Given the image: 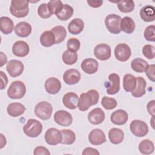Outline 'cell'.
<instances>
[{
  "label": "cell",
  "instance_id": "1",
  "mask_svg": "<svg viewBox=\"0 0 155 155\" xmlns=\"http://www.w3.org/2000/svg\"><path fill=\"white\" fill-rule=\"evenodd\" d=\"M99 94L96 90L91 89L82 93L79 98L78 107L81 111H87L91 105H96L99 101Z\"/></svg>",
  "mask_w": 155,
  "mask_h": 155
},
{
  "label": "cell",
  "instance_id": "2",
  "mask_svg": "<svg viewBox=\"0 0 155 155\" xmlns=\"http://www.w3.org/2000/svg\"><path fill=\"white\" fill-rule=\"evenodd\" d=\"M11 14L18 18H24L28 14V1L22 0H13L10 7Z\"/></svg>",
  "mask_w": 155,
  "mask_h": 155
},
{
  "label": "cell",
  "instance_id": "3",
  "mask_svg": "<svg viewBox=\"0 0 155 155\" xmlns=\"http://www.w3.org/2000/svg\"><path fill=\"white\" fill-rule=\"evenodd\" d=\"M23 131L26 136L30 137H38L42 131V124L36 119H30L24 125Z\"/></svg>",
  "mask_w": 155,
  "mask_h": 155
},
{
  "label": "cell",
  "instance_id": "4",
  "mask_svg": "<svg viewBox=\"0 0 155 155\" xmlns=\"http://www.w3.org/2000/svg\"><path fill=\"white\" fill-rule=\"evenodd\" d=\"M8 96L12 99H21L26 93V87L22 81H13L7 90Z\"/></svg>",
  "mask_w": 155,
  "mask_h": 155
},
{
  "label": "cell",
  "instance_id": "5",
  "mask_svg": "<svg viewBox=\"0 0 155 155\" xmlns=\"http://www.w3.org/2000/svg\"><path fill=\"white\" fill-rule=\"evenodd\" d=\"M53 107L48 102L42 101L36 104L35 107V115L42 120H48L52 114Z\"/></svg>",
  "mask_w": 155,
  "mask_h": 155
},
{
  "label": "cell",
  "instance_id": "6",
  "mask_svg": "<svg viewBox=\"0 0 155 155\" xmlns=\"http://www.w3.org/2000/svg\"><path fill=\"white\" fill-rule=\"evenodd\" d=\"M121 19V17L116 14L108 15L105 19V24L107 29L113 34L120 33V23Z\"/></svg>",
  "mask_w": 155,
  "mask_h": 155
},
{
  "label": "cell",
  "instance_id": "7",
  "mask_svg": "<svg viewBox=\"0 0 155 155\" xmlns=\"http://www.w3.org/2000/svg\"><path fill=\"white\" fill-rule=\"evenodd\" d=\"M131 132L136 137H143L148 133V127L147 123L140 120H133L130 125Z\"/></svg>",
  "mask_w": 155,
  "mask_h": 155
},
{
  "label": "cell",
  "instance_id": "8",
  "mask_svg": "<svg viewBox=\"0 0 155 155\" xmlns=\"http://www.w3.org/2000/svg\"><path fill=\"white\" fill-rule=\"evenodd\" d=\"M131 55V51L130 47L125 44H117L114 48V56L117 60L120 62L128 61Z\"/></svg>",
  "mask_w": 155,
  "mask_h": 155
},
{
  "label": "cell",
  "instance_id": "9",
  "mask_svg": "<svg viewBox=\"0 0 155 155\" xmlns=\"http://www.w3.org/2000/svg\"><path fill=\"white\" fill-rule=\"evenodd\" d=\"M24 66L23 63L19 60L12 59L7 63L6 70L10 76L16 78L20 76L24 71Z\"/></svg>",
  "mask_w": 155,
  "mask_h": 155
},
{
  "label": "cell",
  "instance_id": "10",
  "mask_svg": "<svg viewBox=\"0 0 155 155\" xmlns=\"http://www.w3.org/2000/svg\"><path fill=\"white\" fill-rule=\"evenodd\" d=\"M46 143L50 145H56L61 143L62 136L61 131L55 128L48 129L44 136Z\"/></svg>",
  "mask_w": 155,
  "mask_h": 155
},
{
  "label": "cell",
  "instance_id": "11",
  "mask_svg": "<svg viewBox=\"0 0 155 155\" xmlns=\"http://www.w3.org/2000/svg\"><path fill=\"white\" fill-rule=\"evenodd\" d=\"M109 82H106L105 88L108 94L117 93L120 90V78L116 73H111L108 76Z\"/></svg>",
  "mask_w": 155,
  "mask_h": 155
},
{
  "label": "cell",
  "instance_id": "12",
  "mask_svg": "<svg viewBox=\"0 0 155 155\" xmlns=\"http://www.w3.org/2000/svg\"><path fill=\"white\" fill-rule=\"evenodd\" d=\"M55 122L63 127H68L72 124L73 117L71 114L65 110H58L54 114Z\"/></svg>",
  "mask_w": 155,
  "mask_h": 155
},
{
  "label": "cell",
  "instance_id": "13",
  "mask_svg": "<svg viewBox=\"0 0 155 155\" xmlns=\"http://www.w3.org/2000/svg\"><path fill=\"white\" fill-rule=\"evenodd\" d=\"M111 48L107 44H99L94 48V56L101 60L106 61L111 57Z\"/></svg>",
  "mask_w": 155,
  "mask_h": 155
},
{
  "label": "cell",
  "instance_id": "14",
  "mask_svg": "<svg viewBox=\"0 0 155 155\" xmlns=\"http://www.w3.org/2000/svg\"><path fill=\"white\" fill-rule=\"evenodd\" d=\"M88 140L93 145H100L107 141L105 133L99 128L93 129L90 132Z\"/></svg>",
  "mask_w": 155,
  "mask_h": 155
},
{
  "label": "cell",
  "instance_id": "15",
  "mask_svg": "<svg viewBox=\"0 0 155 155\" xmlns=\"http://www.w3.org/2000/svg\"><path fill=\"white\" fill-rule=\"evenodd\" d=\"M29 45L23 41H18L12 46V52L14 55L18 57L26 56L29 53Z\"/></svg>",
  "mask_w": 155,
  "mask_h": 155
},
{
  "label": "cell",
  "instance_id": "16",
  "mask_svg": "<svg viewBox=\"0 0 155 155\" xmlns=\"http://www.w3.org/2000/svg\"><path fill=\"white\" fill-rule=\"evenodd\" d=\"M63 79L65 84L68 85H74L79 82L81 79V73L76 69H68L64 72Z\"/></svg>",
  "mask_w": 155,
  "mask_h": 155
},
{
  "label": "cell",
  "instance_id": "17",
  "mask_svg": "<svg viewBox=\"0 0 155 155\" xmlns=\"http://www.w3.org/2000/svg\"><path fill=\"white\" fill-rule=\"evenodd\" d=\"M44 87L48 93L55 94L60 91L61 88V82L56 78L51 77L45 81Z\"/></svg>",
  "mask_w": 155,
  "mask_h": 155
},
{
  "label": "cell",
  "instance_id": "18",
  "mask_svg": "<svg viewBox=\"0 0 155 155\" xmlns=\"http://www.w3.org/2000/svg\"><path fill=\"white\" fill-rule=\"evenodd\" d=\"M81 67L85 73L92 74L97 71L99 64L94 59L87 58L82 61L81 64Z\"/></svg>",
  "mask_w": 155,
  "mask_h": 155
},
{
  "label": "cell",
  "instance_id": "19",
  "mask_svg": "<svg viewBox=\"0 0 155 155\" xmlns=\"http://www.w3.org/2000/svg\"><path fill=\"white\" fill-rule=\"evenodd\" d=\"M63 104L65 107L70 110H74L78 107L79 97L73 92H68L64 94L62 98Z\"/></svg>",
  "mask_w": 155,
  "mask_h": 155
},
{
  "label": "cell",
  "instance_id": "20",
  "mask_svg": "<svg viewBox=\"0 0 155 155\" xmlns=\"http://www.w3.org/2000/svg\"><path fill=\"white\" fill-rule=\"evenodd\" d=\"M105 119L104 111L100 108H95L88 114V120L91 124L99 125Z\"/></svg>",
  "mask_w": 155,
  "mask_h": 155
},
{
  "label": "cell",
  "instance_id": "21",
  "mask_svg": "<svg viewBox=\"0 0 155 155\" xmlns=\"http://www.w3.org/2000/svg\"><path fill=\"white\" fill-rule=\"evenodd\" d=\"M128 119V113L125 110L121 109H119L114 111L110 116L111 122L117 125H124L127 122Z\"/></svg>",
  "mask_w": 155,
  "mask_h": 155
},
{
  "label": "cell",
  "instance_id": "22",
  "mask_svg": "<svg viewBox=\"0 0 155 155\" xmlns=\"http://www.w3.org/2000/svg\"><path fill=\"white\" fill-rule=\"evenodd\" d=\"M15 34L21 38H26L28 36L31 32V25L25 21L18 22L15 27Z\"/></svg>",
  "mask_w": 155,
  "mask_h": 155
},
{
  "label": "cell",
  "instance_id": "23",
  "mask_svg": "<svg viewBox=\"0 0 155 155\" xmlns=\"http://www.w3.org/2000/svg\"><path fill=\"white\" fill-rule=\"evenodd\" d=\"M24 105L19 102H13L8 105L7 111L8 115L12 117H18L24 113L25 111Z\"/></svg>",
  "mask_w": 155,
  "mask_h": 155
},
{
  "label": "cell",
  "instance_id": "24",
  "mask_svg": "<svg viewBox=\"0 0 155 155\" xmlns=\"http://www.w3.org/2000/svg\"><path fill=\"white\" fill-rule=\"evenodd\" d=\"M155 8L153 6L147 5L143 7L140 10L141 19L147 22H153L155 19Z\"/></svg>",
  "mask_w": 155,
  "mask_h": 155
},
{
  "label": "cell",
  "instance_id": "25",
  "mask_svg": "<svg viewBox=\"0 0 155 155\" xmlns=\"http://www.w3.org/2000/svg\"><path fill=\"white\" fill-rule=\"evenodd\" d=\"M108 138L112 143L119 144L124 140V133L120 128H113L108 132Z\"/></svg>",
  "mask_w": 155,
  "mask_h": 155
},
{
  "label": "cell",
  "instance_id": "26",
  "mask_svg": "<svg viewBox=\"0 0 155 155\" xmlns=\"http://www.w3.org/2000/svg\"><path fill=\"white\" fill-rule=\"evenodd\" d=\"M84 28V22L80 18H74L68 24V30L72 35H78Z\"/></svg>",
  "mask_w": 155,
  "mask_h": 155
},
{
  "label": "cell",
  "instance_id": "27",
  "mask_svg": "<svg viewBox=\"0 0 155 155\" xmlns=\"http://www.w3.org/2000/svg\"><path fill=\"white\" fill-rule=\"evenodd\" d=\"M137 84L136 78L131 74H126L123 78V87L126 92H132Z\"/></svg>",
  "mask_w": 155,
  "mask_h": 155
},
{
  "label": "cell",
  "instance_id": "28",
  "mask_svg": "<svg viewBox=\"0 0 155 155\" xmlns=\"http://www.w3.org/2000/svg\"><path fill=\"white\" fill-rule=\"evenodd\" d=\"M120 31H122L126 33L131 34L135 29V23L133 19L129 17L125 16L123 18L120 23Z\"/></svg>",
  "mask_w": 155,
  "mask_h": 155
},
{
  "label": "cell",
  "instance_id": "29",
  "mask_svg": "<svg viewBox=\"0 0 155 155\" xmlns=\"http://www.w3.org/2000/svg\"><path fill=\"white\" fill-rule=\"evenodd\" d=\"M14 28L13 21L7 16L0 18V30L5 35L12 33Z\"/></svg>",
  "mask_w": 155,
  "mask_h": 155
},
{
  "label": "cell",
  "instance_id": "30",
  "mask_svg": "<svg viewBox=\"0 0 155 155\" xmlns=\"http://www.w3.org/2000/svg\"><path fill=\"white\" fill-rule=\"evenodd\" d=\"M136 79L137 84L135 89L131 92V94L134 97L138 98L143 96L145 94L147 82L142 77L139 76L136 78Z\"/></svg>",
  "mask_w": 155,
  "mask_h": 155
},
{
  "label": "cell",
  "instance_id": "31",
  "mask_svg": "<svg viewBox=\"0 0 155 155\" xmlns=\"http://www.w3.org/2000/svg\"><path fill=\"white\" fill-rule=\"evenodd\" d=\"M74 10L72 7L68 4H63L61 10L55 15L60 21H67L73 15Z\"/></svg>",
  "mask_w": 155,
  "mask_h": 155
},
{
  "label": "cell",
  "instance_id": "32",
  "mask_svg": "<svg viewBox=\"0 0 155 155\" xmlns=\"http://www.w3.org/2000/svg\"><path fill=\"white\" fill-rule=\"evenodd\" d=\"M41 45L45 47H49L56 44V39L51 31H45L40 36Z\"/></svg>",
  "mask_w": 155,
  "mask_h": 155
},
{
  "label": "cell",
  "instance_id": "33",
  "mask_svg": "<svg viewBox=\"0 0 155 155\" xmlns=\"http://www.w3.org/2000/svg\"><path fill=\"white\" fill-rule=\"evenodd\" d=\"M138 148L140 153L147 155L154 152V146L151 140L149 139H144L139 143Z\"/></svg>",
  "mask_w": 155,
  "mask_h": 155
},
{
  "label": "cell",
  "instance_id": "34",
  "mask_svg": "<svg viewBox=\"0 0 155 155\" xmlns=\"http://www.w3.org/2000/svg\"><path fill=\"white\" fill-rule=\"evenodd\" d=\"M51 32L54 34L56 39V44H60L62 41H64V39L66 38L67 36V30L65 28L61 25H58L53 27L51 29Z\"/></svg>",
  "mask_w": 155,
  "mask_h": 155
},
{
  "label": "cell",
  "instance_id": "35",
  "mask_svg": "<svg viewBox=\"0 0 155 155\" xmlns=\"http://www.w3.org/2000/svg\"><path fill=\"white\" fill-rule=\"evenodd\" d=\"M148 64L147 61L142 58H136L131 62V68L137 73H143L147 68Z\"/></svg>",
  "mask_w": 155,
  "mask_h": 155
},
{
  "label": "cell",
  "instance_id": "36",
  "mask_svg": "<svg viewBox=\"0 0 155 155\" xmlns=\"http://www.w3.org/2000/svg\"><path fill=\"white\" fill-rule=\"evenodd\" d=\"M62 139L61 141L62 144L64 145H71L76 140L75 133L70 129H64L61 130Z\"/></svg>",
  "mask_w": 155,
  "mask_h": 155
},
{
  "label": "cell",
  "instance_id": "37",
  "mask_svg": "<svg viewBox=\"0 0 155 155\" xmlns=\"http://www.w3.org/2000/svg\"><path fill=\"white\" fill-rule=\"evenodd\" d=\"M117 8L122 13L131 12L134 8V2L132 0H121L116 1Z\"/></svg>",
  "mask_w": 155,
  "mask_h": 155
},
{
  "label": "cell",
  "instance_id": "38",
  "mask_svg": "<svg viewBox=\"0 0 155 155\" xmlns=\"http://www.w3.org/2000/svg\"><path fill=\"white\" fill-rule=\"evenodd\" d=\"M78 59V56L76 52H73L68 50H65L62 55V59L66 65H73L76 62Z\"/></svg>",
  "mask_w": 155,
  "mask_h": 155
},
{
  "label": "cell",
  "instance_id": "39",
  "mask_svg": "<svg viewBox=\"0 0 155 155\" xmlns=\"http://www.w3.org/2000/svg\"><path fill=\"white\" fill-rule=\"evenodd\" d=\"M101 105L105 109L110 110L114 109L117 106V103L114 98L104 96L101 100Z\"/></svg>",
  "mask_w": 155,
  "mask_h": 155
},
{
  "label": "cell",
  "instance_id": "40",
  "mask_svg": "<svg viewBox=\"0 0 155 155\" xmlns=\"http://www.w3.org/2000/svg\"><path fill=\"white\" fill-rule=\"evenodd\" d=\"M38 14L42 19H47L52 16V13L47 3L41 4L38 8Z\"/></svg>",
  "mask_w": 155,
  "mask_h": 155
},
{
  "label": "cell",
  "instance_id": "41",
  "mask_svg": "<svg viewBox=\"0 0 155 155\" xmlns=\"http://www.w3.org/2000/svg\"><path fill=\"white\" fill-rule=\"evenodd\" d=\"M143 36L148 41H155V26L151 25L148 26L144 30Z\"/></svg>",
  "mask_w": 155,
  "mask_h": 155
},
{
  "label": "cell",
  "instance_id": "42",
  "mask_svg": "<svg viewBox=\"0 0 155 155\" xmlns=\"http://www.w3.org/2000/svg\"><path fill=\"white\" fill-rule=\"evenodd\" d=\"M80 41L77 38H70L67 42V50L73 52H76L77 51H78L80 48Z\"/></svg>",
  "mask_w": 155,
  "mask_h": 155
},
{
  "label": "cell",
  "instance_id": "43",
  "mask_svg": "<svg viewBox=\"0 0 155 155\" xmlns=\"http://www.w3.org/2000/svg\"><path fill=\"white\" fill-rule=\"evenodd\" d=\"M48 6L51 12V13L53 15H56L62 8L63 4L62 1L59 0H52L50 1L48 3Z\"/></svg>",
  "mask_w": 155,
  "mask_h": 155
},
{
  "label": "cell",
  "instance_id": "44",
  "mask_svg": "<svg viewBox=\"0 0 155 155\" xmlns=\"http://www.w3.org/2000/svg\"><path fill=\"white\" fill-rule=\"evenodd\" d=\"M142 53L147 59H153L155 56L154 47L150 44L144 45L142 48Z\"/></svg>",
  "mask_w": 155,
  "mask_h": 155
},
{
  "label": "cell",
  "instance_id": "45",
  "mask_svg": "<svg viewBox=\"0 0 155 155\" xmlns=\"http://www.w3.org/2000/svg\"><path fill=\"white\" fill-rule=\"evenodd\" d=\"M146 75L148 78L152 82H154L155 81V65L154 64L148 65L146 70H145Z\"/></svg>",
  "mask_w": 155,
  "mask_h": 155
},
{
  "label": "cell",
  "instance_id": "46",
  "mask_svg": "<svg viewBox=\"0 0 155 155\" xmlns=\"http://www.w3.org/2000/svg\"><path fill=\"white\" fill-rule=\"evenodd\" d=\"M33 154L35 155H50V153L47 148L42 146H38L35 148Z\"/></svg>",
  "mask_w": 155,
  "mask_h": 155
},
{
  "label": "cell",
  "instance_id": "47",
  "mask_svg": "<svg viewBox=\"0 0 155 155\" xmlns=\"http://www.w3.org/2000/svg\"><path fill=\"white\" fill-rule=\"evenodd\" d=\"M147 109L148 113L152 117H154V114H155V101L154 100H152L147 104Z\"/></svg>",
  "mask_w": 155,
  "mask_h": 155
},
{
  "label": "cell",
  "instance_id": "48",
  "mask_svg": "<svg viewBox=\"0 0 155 155\" xmlns=\"http://www.w3.org/2000/svg\"><path fill=\"white\" fill-rule=\"evenodd\" d=\"M83 155H99V152L95 148H91V147H87L85 148L82 153Z\"/></svg>",
  "mask_w": 155,
  "mask_h": 155
},
{
  "label": "cell",
  "instance_id": "49",
  "mask_svg": "<svg viewBox=\"0 0 155 155\" xmlns=\"http://www.w3.org/2000/svg\"><path fill=\"white\" fill-rule=\"evenodd\" d=\"M0 74H1V90H3L6 85H7L8 83V78L6 74L2 71H0Z\"/></svg>",
  "mask_w": 155,
  "mask_h": 155
},
{
  "label": "cell",
  "instance_id": "50",
  "mask_svg": "<svg viewBox=\"0 0 155 155\" xmlns=\"http://www.w3.org/2000/svg\"><path fill=\"white\" fill-rule=\"evenodd\" d=\"M88 5L93 8H98L103 4L102 1H87Z\"/></svg>",
  "mask_w": 155,
  "mask_h": 155
},
{
  "label": "cell",
  "instance_id": "51",
  "mask_svg": "<svg viewBox=\"0 0 155 155\" xmlns=\"http://www.w3.org/2000/svg\"><path fill=\"white\" fill-rule=\"evenodd\" d=\"M0 54H1V63H0V67H2V66L7 62V58L6 55L4 54L3 52L1 51V52H0Z\"/></svg>",
  "mask_w": 155,
  "mask_h": 155
},
{
  "label": "cell",
  "instance_id": "52",
  "mask_svg": "<svg viewBox=\"0 0 155 155\" xmlns=\"http://www.w3.org/2000/svg\"><path fill=\"white\" fill-rule=\"evenodd\" d=\"M154 117H152L151 119V126H152V128L154 129Z\"/></svg>",
  "mask_w": 155,
  "mask_h": 155
}]
</instances>
